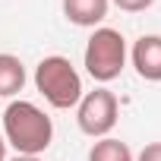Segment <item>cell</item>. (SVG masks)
Here are the masks:
<instances>
[{
  "mask_svg": "<svg viewBox=\"0 0 161 161\" xmlns=\"http://www.w3.org/2000/svg\"><path fill=\"white\" fill-rule=\"evenodd\" d=\"M3 139L16 148V155H41L54 139V123L38 104L19 98L3 111Z\"/></svg>",
  "mask_w": 161,
  "mask_h": 161,
  "instance_id": "cell-1",
  "label": "cell"
},
{
  "mask_svg": "<svg viewBox=\"0 0 161 161\" xmlns=\"http://www.w3.org/2000/svg\"><path fill=\"white\" fill-rule=\"evenodd\" d=\"M35 89L44 95L51 108L66 111V108H76L82 98V76L76 73V66L66 57L51 54L35 66Z\"/></svg>",
  "mask_w": 161,
  "mask_h": 161,
  "instance_id": "cell-2",
  "label": "cell"
},
{
  "mask_svg": "<svg viewBox=\"0 0 161 161\" xmlns=\"http://www.w3.org/2000/svg\"><path fill=\"white\" fill-rule=\"evenodd\" d=\"M86 73L95 79V82H111L117 79L126 66V41L117 29H108V25H98L86 44Z\"/></svg>",
  "mask_w": 161,
  "mask_h": 161,
  "instance_id": "cell-3",
  "label": "cell"
},
{
  "mask_svg": "<svg viewBox=\"0 0 161 161\" xmlns=\"http://www.w3.org/2000/svg\"><path fill=\"white\" fill-rule=\"evenodd\" d=\"M117 114H120L117 95L108 92V89L82 92V98H79V104H76V123L92 139H104L117 126Z\"/></svg>",
  "mask_w": 161,
  "mask_h": 161,
  "instance_id": "cell-4",
  "label": "cell"
},
{
  "mask_svg": "<svg viewBox=\"0 0 161 161\" xmlns=\"http://www.w3.org/2000/svg\"><path fill=\"white\" fill-rule=\"evenodd\" d=\"M130 60H133L139 79H145V82H161V35H142L133 44Z\"/></svg>",
  "mask_w": 161,
  "mask_h": 161,
  "instance_id": "cell-5",
  "label": "cell"
},
{
  "mask_svg": "<svg viewBox=\"0 0 161 161\" xmlns=\"http://www.w3.org/2000/svg\"><path fill=\"white\" fill-rule=\"evenodd\" d=\"M111 0H63V16L79 29H95L104 22Z\"/></svg>",
  "mask_w": 161,
  "mask_h": 161,
  "instance_id": "cell-6",
  "label": "cell"
},
{
  "mask_svg": "<svg viewBox=\"0 0 161 161\" xmlns=\"http://www.w3.org/2000/svg\"><path fill=\"white\" fill-rule=\"evenodd\" d=\"M25 86V66L13 54H0V98H13Z\"/></svg>",
  "mask_w": 161,
  "mask_h": 161,
  "instance_id": "cell-7",
  "label": "cell"
},
{
  "mask_svg": "<svg viewBox=\"0 0 161 161\" xmlns=\"http://www.w3.org/2000/svg\"><path fill=\"white\" fill-rule=\"evenodd\" d=\"M89 161H133V152H130L126 142L104 136L89 148Z\"/></svg>",
  "mask_w": 161,
  "mask_h": 161,
  "instance_id": "cell-8",
  "label": "cell"
},
{
  "mask_svg": "<svg viewBox=\"0 0 161 161\" xmlns=\"http://www.w3.org/2000/svg\"><path fill=\"white\" fill-rule=\"evenodd\" d=\"M111 3L117 10H123V13H142V10H148L155 3V0H111Z\"/></svg>",
  "mask_w": 161,
  "mask_h": 161,
  "instance_id": "cell-9",
  "label": "cell"
},
{
  "mask_svg": "<svg viewBox=\"0 0 161 161\" xmlns=\"http://www.w3.org/2000/svg\"><path fill=\"white\" fill-rule=\"evenodd\" d=\"M133 161H161V142H148Z\"/></svg>",
  "mask_w": 161,
  "mask_h": 161,
  "instance_id": "cell-10",
  "label": "cell"
},
{
  "mask_svg": "<svg viewBox=\"0 0 161 161\" xmlns=\"http://www.w3.org/2000/svg\"><path fill=\"white\" fill-rule=\"evenodd\" d=\"M13 161H41V158H38V155H16Z\"/></svg>",
  "mask_w": 161,
  "mask_h": 161,
  "instance_id": "cell-11",
  "label": "cell"
},
{
  "mask_svg": "<svg viewBox=\"0 0 161 161\" xmlns=\"http://www.w3.org/2000/svg\"><path fill=\"white\" fill-rule=\"evenodd\" d=\"M0 161H7V139L0 136Z\"/></svg>",
  "mask_w": 161,
  "mask_h": 161,
  "instance_id": "cell-12",
  "label": "cell"
}]
</instances>
